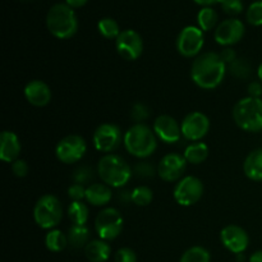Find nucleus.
<instances>
[{
    "instance_id": "18",
    "label": "nucleus",
    "mask_w": 262,
    "mask_h": 262,
    "mask_svg": "<svg viewBox=\"0 0 262 262\" xmlns=\"http://www.w3.org/2000/svg\"><path fill=\"white\" fill-rule=\"evenodd\" d=\"M25 97L33 106H45L51 101V90L48 84L40 79L28 82L25 87Z\"/></svg>"
},
{
    "instance_id": "37",
    "label": "nucleus",
    "mask_w": 262,
    "mask_h": 262,
    "mask_svg": "<svg viewBox=\"0 0 262 262\" xmlns=\"http://www.w3.org/2000/svg\"><path fill=\"white\" fill-rule=\"evenodd\" d=\"M133 171H135L136 176L141 177V178H151L155 174V168L147 161H145V163L142 161V163L136 164Z\"/></svg>"
},
{
    "instance_id": "32",
    "label": "nucleus",
    "mask_w": 262,
    "mask_h": 262,
    "mask_svg": "<svg viewBox=\"0 0 262 262\" xmlns=\"http://www.w3.org/2000/svg\"><path fill=\"white\" fill-rule=\"evenodd\" d=\"M247 22L252 26H262V0L252 3L246 13Z\"/></svg>"
},
{
    "instance_id": "2",
    "label": "nucleus",
    "mask_w": 262,
    "mask_h": 262,
    "mask_svg": "<svg viewBox=\"0 0 262 262\" xmlns=\"http://www.w3.org/2000/svg\"><path fill=\"white\" fill-rule=\"evenodd\" d=\"M127 152L138 159H146L155 152L158 137L155 132L143 123H136L124 133L123 140Z\"/></svg>"
},
{
    "instance_id": "30",
    "label": "nucleus",
    "mask_w": 262,
    "mask_h": 262,
    "mask_svg": "<svg viewBox=\"0 0 262 262\" xmlns=\"http://www.w3.org/2000/svg\"><path fill=\"white\" fill-rule=\"evenodd\" d=\"M154 192L147 186L136 187L132 191V202L137 206H147L152 202Z\"/></svg>"
},
{
    "instance_id": "1",
    "label": "nucleus",
    "mask_w": 262,
    "mask_h": 262,
    "mask_svg": "<svg viewBox=\"0 0 262 262\" xmlns=\"http://www.w3.org/2000/svg\"><path fill=\"white\" fill-rule=\"evenodd\" d=\"M227 64L220 58V54L207 51L194 59L191 67V78L194 84L204 90L216 89L224 79Z\"/></svg>"
},
{
    "instance_id": "3",
    "label": "nucleus",
    "mask_w": 262,
    "mask_h": 262,
    "mask_svg": "<svg viewBox=\"0 0 262 262\" xmlns=\"http://www.w3.org/2000/svg\"><path fill=\"white\" fill-rule=\"evenodd\" d=\"M97 173L105 184L113 188H122L132 178L133 170L122 156L106 154L97 164Z\"/></svg>"
},
{
    "instance_id": "45",
    "label": "nucleus",
    "mask_w": 262,
    "mask_h": 262,
    "mask_svg": "<svg viewBox=\"0 0 262 262\" xmlns=\"http://www.w3.org/2000/svg\"><path fill=\"white\" fill-rule=\"evenodd\" d=\"M257 76L258 78H260V81L262 82V63L258 66V69H257Z\"/></svg>"
},
{
    "instance_id": "39",
    "label": "nucleus",
    "mask_w": 262,
    "mask_h": 262,
    "mask_svg": "<svg viewBox=\"0 0 262 262\" xmlns=\"http://www.w3.org/2000/svg\"><path fill=\"white\" fill-rule=\"evenodd\" d=\"M28 170H30L28 164L25 160H22V159H18L14 163H12V171L18 178H25L28 174Z\"/></svg>"
},
{
    "instance_id": "24",
    "label": "nucleus",
    "mask_w": 262,
    "mask_h": 262,
    "mask_svg": "<svg viewBox=\"0 0 262 262\" xmlns=\"http://www.w3.org/2000/svg\"><path fill=\"white\" fill-rule=\"evenodd\" d=\"M184 159L189 164H201L209 156V147L205 142H192L184 150Z\"/></svg>"
},
{
    "instance_id": "20",
    "label": "nucleus",
    "mask_w": 262,
    "mask_h": 262,
    "mask_svg": "<svg viewBox=\"0 0 262 262\" xmlns=\"http://www.w3.org/2000/svg\"><path fill=\"white\" fill-rule=\"evenodd\" d=\"M113 199V192L107 184L92 183L86 187V201L94 206H105Z\"/></svg>"
},
{
    "instance_id": "6",
    "label": "nucleus",
    "mask_w": 262,
    "mask_h": 262,
    "mask_svg": "<svg viewBox=\"0 0 262 262\" xmlns=\"http://www.w3.org/2000/svg\"><path fill=\"white\" fill-rule=\"evenodd\" d=\"M33 219L42 229H54L63 219V206L54 194H43L33 207Z\"/></svg>"
},
{
    "instance_id": "35",
    "label": "nucleus",
    "mask_w": 262,
    "mask_h": 262,
    "mask_svg": "<svg viewBox=\"0 0 262 262\" xmlns=\"http://www.w3.org/2000/svg\"><path fill=\"white\" fill-rule=\"evenodd\" d=\"M222 9L229 15H238L243 12L242 0H222Z\"/></svg>"
},
{
    "instance_id": "25",
    "label": "nucleus",
    "mask_w": 262,
    "mask_h": 262,
    "mask_svg": "<svg viewBox=\"0 0 262 262\" xmlns=\"http://www.w3.org/2000/svg\"><path fill=\"white\" fill-rule=\"evenodd\" d=\"M45 246L51 252H61L68 246V237L61 230L51 229L45 237Z\"/></svg>"
},
{
    "instance_id": "4",
    "label": "nucleus",
    "mask_w": 262,
    "mask_h": 262,
    "mask_svg": "<svg viewBox=\"0 0 262 262\" xmlns=\"http://www.w3.org/2000/svg\"><path fill=\"white\" fill-rule=\"evenodd\" d=\"M46 26L51 35L60 40H67L76 35L78 30V20L73 8L68 4L53 5L46 15Z\"/></svg>"
},
{
    "instance_id": "7",
    "label": "nucleus",
    "mask_w": 262,
    "mask_h": 262,
    "mask_svg": "<svg viewBox=\"0 0 262 262\" xmlns=\"http://www.w3.org/2000/svg\"><path fill=\"white\" fill-rule=\"evenodd\" d=\"M123 224L124 219L115 207H105L95 219V230L100 239L107 242L119 237L123 230Z\"/></svg>"
},
{
    "instance_id": "22",
    "label": "nucleus",
    "mask_w": 262,
    "mask_h": 262,
    "mask_svg": "<svg viewBox=\"0 0 262 262\" xmlns=\"http://www.w3.org/2000/svg\"><path fill=\"white\" fill-rule=\"evenodd\" d=\"M243 171L251 181L262 182V148L248 154L243 163Z\"/></svg>"
},
{
    "instance_id": "5",
    "label": "nucleus",
    "mask_w": 262,
    "mask_h": 262,
    "mask_svg": "<svg viewBox=\"0 0 262 262\" xmlns=\"http://www.w3.org/2000/svg\"><path fill=\"white\" fill-rule=\"evenodd\" d=\"M233 119L246 132H261L262 100L251 96L241 99L233 109Z\"/></svg>"
},
{
    "instance_id": "13",
    "label": "nucleus",
    "mask_w": 262,
    "mask_h": 262,
    "mask_svg": "<svg viewBox=\"0 0 262 262\" xmlns=\"http://www.w3.org/2000/svg\"><path fill=\"white\" fill-rule=\"evenodd\" d=\"M115 48L124 60H137L143 51L142 37L135 30H124L115 40Z\"/></svg>"
},
{
    "instance_id": "11",
    "label": "nucleus",
    "mask_w": 262,
    "mask_h": 262,
    "mask_svg": "<svg viewBox=\"0 0 262 262\" xmlns=\"http://www.w3.org/2000/svg\"><path fill=\"white\" fill-rule=\"evenodd\" d=\"M123 140H124V136L120 128L113 123H104L99 125L92 136L95 148L105 154H110L117 150Z\"/></svg>"
},
{
    "instance_id": "14",
    "label": "nucleus",
    "mask_w": 262,
    "mask_h": 262,
    "mask_svg": "<svg viewBox=\"0 0 262 262\" xmlns=\"http://www.w3.org/2000/svg\"><path fill=\"white\" fill-rule=\"evenodd\" d=\"M245 32L246 28L242 20L229 18V19L223 20L222 23L216 26L214 37L219 45L232 46L242 40Z\"/></svg>"
},
{
    "instance_id": "38",
    "label": "nucleus",
    "mask_w": 262,
    "mask_h": 262,
    "mask_svg": "<svg viewBox=\"0 0 262 262\" xmlns=\"http://www.w3.org/2000/svg\"><path fill=\"white\" fill-rule=\"evenodd\" d=\"M68 196L72 201H82L86 199V187L79 183L71 184L68 188Z\"/></svg>"
},
{
    "instance_id": "27",
    "label": "nucleus",
    "mask_w": 262,
    "mask_h": 262,
    "mask_svg": "<svg viewBox=\"0 0 262 262\" xmlns=\"http://www.w3.org/2000/svg\"><path fill=\"white\" fill-rule=\"evenodd\" d=\"M97 30H99L100 35L102 37L107 38V40H113V38L117 40L118 36L122 32L118 22L113 18H102V19H100L99 23H97Z\"/></svg>"
},
{
    "instance_id": "26",
    "label": "nucleus",
    "mask_w": 262,
    "mask_h": 262,
    "mask_svg": "<svg viewBox=\"0 0 262 262\" xmlns=\"http://www.w3.org/2000/svg\"><path fill=\"white\" fill-rule=\"evenodd\" d=\"M89 214V207L82 201H72L68 206V217L73 225H86Z\"/></svg>"
},
{
    "instance_id": "42",
    "label": "nucleus",
    "mask_w": 262,
    "mask_h": 262,
    "mask_svg": "<svg viewBox=\"0 0 262 262\" xmlns=\"http://www.w3.org/2000/svg\"><path fill=\"white\" fill-rule=\"evenodd\" d=\"M66 2L71 8H81L86 5L89 0H66Z\"/></svg>"
},
{
    "instance_id": "36",
    "label": "nucleus",
    "mask_w": 262,
    "mask_h": 262,
    "mask_svg": "<svg viewBox=\"0 0 262 262\" xmlns=\"http://www.w3.org/2000/svg\"><path fill=\"white\" fill-rule=\"evenodd\" d=\"M115 262H137V255L132 248L123 247L115 252L114 255Z\"/></svg>"
},
{
    "instance_id": "8",
    "label": "nucleus",
    "mask_w": 262,
    "mask_h": 262,
    "mask_svg": "<svg viewBox=\"0 0 262 262\" xmlns=\"http://www.w3.org/2000/svg\"><path fill=\"white\" fill-rule=\"evenodd\" d=\"M204 183L197 177L187 176L178 181L173 191L176 202L181 206L188 207L197 204L204 194Z\"/></svg>"
},
{
    "instance_id": "19",
    "label": "nucleus",
    "mask_w": 262,
    "mask_h": 262,
    "mask_svg": "<svg viewBox=\"0 0 262 262\" xmlns=\"http://www.w3.org/2000/svg\"><path fill=\"white\" fill-rule=\"evenodd\" d=\"M22 146L19 138L14 132L4 130L0 135V159L4 163H14L18 160Z\"/></svg>"
},
{
    "instance_id": "34",
    "label": "nucleus",
    "mask_w": 262,
    "mask_h": 262,
    "mask_svg": "<svg viewBox=\"0 0 262 262\" xmlns=\"http://www.w3.org/2000/svg\"><path fill=\"white\" fill-rule=\"evenodd\" d=\"M73 179L76 183L83 184L84 186V184H89L90 182L94 179V171H92L89 166H81V168H78L74 171Z\"/></svg>"
},
{
    "instance_id": "43",
    "label": "nucleus",
    "mask_w": 262,
    "mask_h": 262,
    "mask_svg": "<svg viewBox=\"0 0 262 262\" xmlns=\"http://www.w3.org/2000/svg\"><path fill=\"white\" fill-rule=\"evenodd\" d=\"M193 2L199 5H202V7H211L216 3H222V0H193Z\"/></svg>"
},
{
    "instance_id": "12",
    "label": "nucleus",
    "mask_w": 262,
    "mask_h": 262,
    "mask_svg": "<svg viewBox=\"0 0 262 262\" xmlns=\"http://www.w3.org/2000/svg\"><path fill=\"white\" fill-rule=\"evenodd\" d=\"M181 129L182 137L191 142H199L209 133L210 120L204 113L192 112L184 117Z\"/></svg>"
},
{
    "instance_id": "23",
    "label": "nucleus",
    "mask_w": 262,
    "mask_h": 262,
    "mask_svg": "<svg viewBox=\"0 0 262 262\" xmlns=\"http://www.w3.org/2000/svg\"><path fill=\"white\" fill-rule=\"evenodd\" d=\"M68 246L72 248H84L90 243V230L86 225H72L68 230Z\"/></svg>"
},
{
    "instance_id": "44",
    "label": "nucleus",
    "mask_w": 262,
    "mask_h": 262,
    "mask_svg": "<svg viewBox=\"0 0 262 262\" xmlns=\"http://www.w3.org/2000/svg\"><path fill=\"white\" fill-rule=\"evenodd\" d=\"M250 262H262V251L252 253L250 257Z\"/></svg>"
},
{
    "instance_id": "29",
    "label": "nucleus",
    "mask_w": 262,
    "mask_h": 262,
    "mask_svg": "<svg viewBox=\"0 0 262 262\" xmlns=\"http://www.w3.org/2000/svg\"><path fill=\"white\" fill-rule=\"evenodd\" d=\"M211 261V256L206 248L201 247V246H193V247L188 248L186 252L182 255L181 261L179 262H210Z\"/></svg>"
},
{
    "instance_id": "10",
    "label": "nucleus",
    "mask_w": 262,
    "mask_h": 262,
    "mask_svg": "<svg viewBox=\"0 0 262 262\" xmlns=\"http://www.w3.org/2000/svg\"><path fill=\"white\" fill-rule=\"evenodd\" d=\"M87 151V143L78 135H69L61 138L55 147V155L64 164H74L81 160Z\"/></svg>"
},
{
    "instance_id": "41",
    "label": "nucleus",
    "mask_w": 262,
    "mask_h": 262,
    "mask_svg": "<svg viewBox=\"0 0 262 262\" xmlns=\"http://www.w3.org/2000/svg\"><path fill=\"white\" fill-rule=\"evenodd\" d=\"M248 94H250L251 97H257L260 99L262 95V84L260 82H251L248 84Z\"/></svg>"
},
{
    "instance_id": "9",
    "label": "nucleus",
    "mask_w": 262,
    "mask_h": 262,
    "mask_svg": "<svg viewBox=\"0 0 262 262\" xmlns=\"http://www.w3.org/2000/svg\"><path fill=\"white\" fill-rule=\"evenodd\" d=\"M204 31L196 26H187L179 32L177 38V50L184 58H197L204 48Z\"/></svg>"
},
{
    "instance_id": "15",
    "label": "nucleus",
    "mask_w": 262,
    "mask_h": 262,
    "mask_svg": "<svg viewBox=\"0 0 262 262\" xmlns=\"http://www.w3.org/2000/svg\"><path fill=\"white\" fill-rule=\"evenodd\" d=\"M187 169V160L179 154H168L160 160L158 165V174L163 181H181L182 176Z\"/></svg>"
},
{
    "instance_id": "33",
    "label": "nucleus",
    "mask_w": 262,
    "mask_h": 262,
    "mask_svg": "<svg viewBox=\"0 0 262 262\" xmlns=\"http://www.w3.org/2000/svg\"><path fill=\"white\" fill-rule=\"evenodd\" d=\"M130 117H132V119H135L137 123H142L143 120H146L150 117V109H148L146 104L136 102L132 107V112H130Z\"/></svg>"
},
{
    "instance_id": "17",
    "label": "nucleus",
    "mask_w": 262,
    "mask_h": 262,
    "mask_svg": "<svg viewBox=\"0 0 262 262\" xmlns=\"http://www.w3.org/2000/svg\"><path fill=\"white\" fill-rule=\"evenodd\" d=\"M154 132L156 137L165 143H176L181 140L182 129L176 119L170 115H159L154 122Z\"/></svg>"
},
{
    "instance_id": "16",
    "label": "nucleus",
    "mask_w": 262,
    "mask_h": 262,
    "mask_svg": "<svg viewBox=\"0 0 262 262\" xmlns=\"http://www.w3.org/2000/svg\"><path fill=\"white\" fill-rule=\"evenodd\" d=\"M220 241L223 246L234 255H241L245 252L250 243L247 232L238 225H228L220 232Z\"/></svg>"
},
{
    "instance_id": "28",
    "label": "nucleus",
    "mask_w": 262,
    "mask_h": 262,
    "mask_svg": "<svg viewBox=\"0 0 262 262\" xmlns=\"http://www.w3.org/2000/svg\"><path fill=\"white\" fill-rule=\"evenodd\" d=\"M197 22H199V27L204 32L212 30L217 23V14L215 9H212L211 7L202 8L197 14Z\"/></svg>"
},
{
    "instance_id": "40",
    "label": "nucleus",
    "mask_w": 262,
    "mask_h": 262,
    "mask_svg": "<svg viewBox=\"0 0 262 262\" xmlns=\"http://www.w3.org/2000/svg\"><path fill=\"white\" fill-rule=\"evenodd\" d=\"M220 58L223 59V61H224L228 67L229 64H232L233 61L237 59V54H235V51L233 50L232 48H228V49H224V50L220 53Z\"/></svg>"
},
{
    "instance_id": "21",
    "label": "nucleus",
    "mask_w": 262,
    "mask_h": 262,
    "mask_svg": "<svg viewBox=\"0 0 262 262\" xmlns=\"http://www.w3.org/2000/svg\"><path fill=\"white\" fill-rule=\"evenodd\" d=\"M112 255V247L104 239H92L84 247V256L90 262H106Z\"/></svg>"
},
{
    "instance_id": "31",
    "label": "nucleus",
    "mask_w": 262,
    "mask_h": 262,
    "mask_svg": "<svg viewBox=\"0 0 262 262\" xmlns=\"http://www.w3.org/2000/svg\"><path fill=\"white\" fill-rule=\"evenodd\" d=\"M228 67H229L230 73L234 77H237V78H248L251 74V66L248 64L247 60H245V59L237 58Z\"/></svg>"
}]
</instances>
